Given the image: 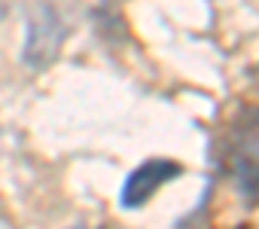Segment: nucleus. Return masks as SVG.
Instances as JSON below:
<instances>
[{
  "label": "nucleus",
  "instance_id": "obj_4",
  "mask_svg": "<svg viewBox=\"0 0 259 229\" xmlns=\"http://www.w3.org/2000/svg\"><path fill=\"white\" fill-rule=\"evenodd\" d=\"M204 202H207V199H204ZM204 202H201V208H198V211H192V214H189V217H186V220H183V223L177 226V229H198V220H201V211H204Z\"/></svg>",
  "mask_w": 259,
  "mask_h": 229
},
{
  "label": "nucleus",
  "instance_id": "obj_2",
  "mask_svg": "<svg viewBox=\"0 0 259 229\" xmlns=\"http://www.w3.org/2000/svg\"><path fill=\"white\" fill-rule=\"evenodd\" d=\"M67 37V25L58 16V10L52 4H40L31 19H28V40H25V64L28 67H46L55 61V55L61 52V43Z\"/></svg>",
  "mask_w": 259,
  "mask_h": 229
},
{
  "label": "nucleus",
  "instance_id": "obj_3",
  "mask_svg": "<svg viewBox=\"0 0 259 229\" xmlns=\"http://www.w3.org/2000/svg\"><path fill=\"white\" fill-rule=\"evenodd\" d=\"M180 174H183V168L174 159H147L144 165H138L132 174L125 177V183L119 189V208L122 211L144 208L165 183H171Z\"/></svg>",
  "mask_w": 259,
  "mask_h": 229
},
{
  "label": "nucleus",
  "instance_id": "obj_1",
  "mask_svg": "<svg viewBox=\"0 0 259 229\" xmlns=\"http://www.w3.org/2000/svg\"><path fill=\"white\" fill-rule=\"evenodd\" d=\"M223 165L244 202L259 199V107L244 104L226 135H223Z\"/></svg>",
  "mask_w": 259,
  "mask_h": 229
}]
</instances>
